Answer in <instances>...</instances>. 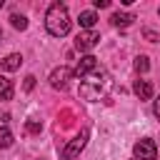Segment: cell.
<instances>
[{
  "label": "cell",
  "instance_id": "obj_2",
  "mask_svg": "<svg viewBox=\"0 0 160 160\" xmlns=\"http://www.w3.org/2000/svg\"><path fill=\"white\" fill-rule=\"evenodd\" d=\"M45 28L52 38H65L70 32V15L62 2H52L45 12Z\"/></svg>",
  "mask_w": 160,
  "mask_h": 160
},
{
  "label": "cell",
  "instance_id": "obj_18",
  "mask_svg": "<svg viewBox=\"0 0 160 160\" xmlns=\"http://www.w3.org/2000/svg\"><path fill=\"white\" fill-rule=\"evenodd\" d=\"M92 5H95V8H108L110 0H92Z\"/></svg>",
  "mask_w": 160,
  "mask_h": 160
},
{
  "label": "cell",
  "instance_id": "obj_11",
  "mask_svg": "<svg viewBox=\"0 0 160 160\" xmlns=\"http://www.w3.org/2000/svg\"><path fill=\"white\" fill-rule=\"evenodd\" d=\"M20 65H22V55H18V52L8 55V58L0 62V68H2V70H18Z\"/></svg>",
  "mask_w": 160,
  "mask_h": 160
},
{
  "label": "cell",
  "instance_id": "obj_17",
  "mask_svg": "<svg viewBox=\"0 0 160 160\" xmlns=\"http://www.w3.org/2000/svg\"><path fill=\"white\" fill-rule=\"evenodd\" d=\"M28 130H30V132H40V122L30 120V122H28Z\"/></svg>",
  "mask_w": 160,
  "mask_h": 160
},
{
  "label": "cell",
  "instance_id": "obj_12",
  "mask_svg": "<svg viewBox=\"0 0 160 160\" xmlns=\"http://www.w3.org/2000/svg\"><path fill=\"white\" fill-rule=\"evenodd\" d=\"M12 98V82L8 78H0V100H10Z\"/></svg>",
  "mask_w": 160,
  "mask_h": 160
},
{
  "label": "cell",
  "instance_id": "obj_10",
  "mask_svg": "<svg viewBox=\"0 0 160 160\" xmlns=\"http://www.w3.org/2000/svg\"><path fill=\"white\" fill-rule=\"evenodd\" d=\"M132 20H135V18H132L130 12H112V15H110V22H112L115 28H128Z\"/></svg>",
  "mask_w": 160,
  "mask_h": 160
},
{
  "label": "cell",
  "instance_id": "obj_21",
  "mask_svg": "<svg viewBox=\"0 0 160 160\" xmlns=\"http://www.w3.org/2000/svg\"><path fill=\"white\" fill-rule=\"evenodd\" d=\"M158 15H160V10H158Z\"/></svg>",
  "mask_w": 160,
  "mask_h": 160
},
{
  "label": "cell",
  "instance_id": "obj_6",
  "mask_svg": "<svg viewBox=\"0 0 160 160\" xmlns=\"http://www.w3.org/2000/svg\"><path fill=\"white\" fill-rule=\"evenodd\" d=\"M70 78H72V70H70V68H55V70L50 72V85H52L55 90H65L68 82H70Z\"/></svg>",
  "mask_w": 160,
  "mask_h": 160
},
{
  "label": "cell",
  "instance_id": "obj_7",
  "mask_svg": "<svg viewBox=\"0 0 160 160\" xmlns=\"http://www.w3.org/2000/svg\"><path fill=\"white\" fill-rule=\"evenodd\" d=\"M98 68V58H92V55H85V58H80L78 60V65L72 68V75H78V78H85L88 72H92Z\"/></svg>",
  "mask_w": 160,
  "mask_h": 160
},
{
  "label": "cell",
  "instance_id": "obj_3",
  "mask_svg": "<svg viewBox=\"0 0 160 160\" xmlns=\"http://www.w3.org/2000/svg\"><path fill=\"white\" fill-rule=\"evenodd\" d=\"M132 152H135L138 160H158V145H155V140H150V138L138 140L135 148H132Z\"/></svg>",
  "mask_w": 160,
  "mask_h": 160
},
{
  "label": "cell",
  "instance_id": "obj_19",
  "mask_svg": "<svg viewBox=\"0 0 160 160\" xmlns=\"http://www.w3.org/2000/svg\"><path fill=\"white\" fill-rule=\"evenodd\" d=\"M155 118H158V120H160V98H158V100H155Z\"/></svg>",
  "mask_w": 160,
  "mask_h": 160
},
{
  "label": "cell",
  "instance_id": "obj_9",
  "mask_svg": "<svg viewBox=\"0 0 160 160\" xmlns=\"http://www.w3.org/2000/svg\"><path fill=\"white\" fill-rule=\"evenodd\" d=\"M78 22H80V28H82V30H92V25L98 22V15H95L92 10H82V12H80V18H78Z\"/></svg>",
  "mask_w": 160,
  "mask_h": 160
},
{
  "label": "cell",
  "instance_id": "obj_14",
  "mask_svg": "<svg viewBox=\"0 0 160 160\" xmlns=\"http://www.w3.org/2000/svg\"><path fill=\"white\" fill-rule=\"evenodd\" d=\"M135 70H138V72H148V70H150L148 55H138V58H135Z\"/></svg>",
  "mask_w": 160,
  "mask_h": 160
},
{
  "label": "cell",
  "instance_id": "obj_1",
  "mask_svg": "<svg viewBox=\"0 0 160 160\" xmlns=\"http://www.w3.org/2000/svg\"><path fill=\"white\" fill-rule=\"evenodd\" d=\"M108 88H110V75L102 70V68H95L92 72H88L85 75V80L80 82V98H85V100H100L105 92H108Z\"/></svg>",
  "mask_w": 160,
  "mask_h": 160
},
{
  "label": "cell",
  "instance_id": "obj_5",
  "mask_svg": "<svg viewBox=\"0 0 160 160\" xmlns=\"http://www.w3.org/2000/svg\"><path fill=\"white\" fill-rule=\"evenodd\" d=\"M98 42H100V35H98L95 30H80V32H78V38H75V48H78L80 52L92 50Z\"/></svg>",
  "mask_w": 160,
  "mask_h": 160
},
{
  "label": "cell",
  "instance_id": "obj_15",
  "mask_svg": "<svg viewBox=\"0 0 160 160\" xmlns=\"http://www.w3.org/2000/svg\"><path fill=\"white\" fill-rule=\"evenodd\" d=\"M10 22H12L15 30H25V28H28V20H25L22 15H10Z\"/></svg>",
  "mask_w": 160,
  "mask_h": 160
},
{
  "label": "cell",
  "instance_id": "obj_20",
  "mask_svg": "<svg viewBox=\"0 0 160 160\" xmlns=\"http://www.w3.org/2000/svg\"><path fill=\"white\" fill-rule=\"evenodd\" d=\"M0 8H2V0H0Z\"/></svg>",
  "mask_w": 160,
  "mask_h": 160
},
{
  "label": "cell",
  "instance_id": "obj_4",
  "mask_svg": "<svg viewBox=\"0 0 160 160\" xmlns=\"http://www.w3.org/2000/svg\"><path fill=\"white\" fill-rule=\"evenodd\" d=\"M85 142H88V130H80V135H75L65 148H62V160H72V158H78L80 155V150L85 148Z\"/></svg>",
  "mask_w": 160,
  "mask_h": 160
},
{
  "label": "cell",
  "instance_id": "obj_8",
  "mask_svg": "<svg viewBox=\"0 0 160 160\" xmlns=\"http://www.w3.org/2000/svg\"><path fill=\"white\" fill-rule=\"evenodd\" d=\"M132 90H135V95H138L140 100H150V98H152V85H150V80H135Z\"/></svg>",
  "mask_w": 160,
  "mask_h": 160
},
{
  "label": "cell",
  "instance_id": "obj_16",
  "mask_svg": "<svg viewBox=\"0 0 160 160\" xmlns=\"http://www.w3.org/2000/svg\"><path fill=\"white\" fill-rule=\"evenodd\" d=\"M32 85H35V78H32V75H28V78H25V92H30V90H32Z\"/></svg>",
  "mask_w": 160,
  "mask_h": 160
},
{
  "label": "cell",
  "instance_id": "obj_13",
  "mask_svg": "<svg viewBox=\"0 0 160 160\" xmlns=\"http://www.w3.org/2000/svg\"><path fill=\"white\" fill-rule=\"evenodd\" d=\"M10 145H12V132L2 125V128H0V150H5V148H10Z\"/></svg>",
  "mask_w": 160,
  "mask_h": 160
}]
</instances>
